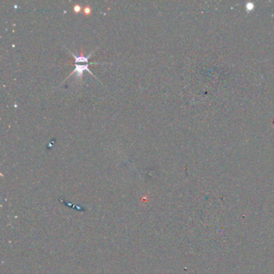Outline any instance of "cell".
<instances>
[{"instance_id":"cell-4","label":"cell","mask_w":274,"mask_h":274,"mask_svg":"<svg viewBox=\"0 0 274 274\" xmlns=\"http://www.w3.org/2000/svg\"><path fill=\"white\" fill-rule=\"evenodd\" d=\"M82 11V6L79 3H76L75 5L73 6V12H75L76 14H78Z\"/></svg>"},{"instance_id":"cell-3","label":"cell","mask_w":274,"mask_h":274,"mask_svg":"<svg viewBox=\"0 0 274 274\" xmlns=\"http://www.w3.org/2000/svg\"><path fill=\"white\" fill-rule=\"evenodd\" d=\"M92 9L89 5H86V6L83 8V13H84L85 15H90V14H92Z\"/></svg>"},{"instance_id":"cell-2","label":"cell","mask_w":274,"mask_h":274,"mask_svg":"<svg viewBox=\"0 0 274 274\" xmlns=\"http://www.w3.org/2000/svg\"><path fill=\"white\" fill-rule=\"evenodd\" d=\"M69 52L71 53V54H72V56H73V57L75 58V63H84V62H85L86 63H89V60L90 56H92V54H93V52H92L91 53H90V54H89V55L87 56H84V54H83V52H81V54H80V56H76L75 54H73V53L70 52V51H69Z\"/></svg>"},{"instance_id":"cell-1","label":"cell","mask_w":274,"mask_h":274,"mask_svg":"<svg viewBox=\"0 0 274 274\" xmlns=\"http://www.w3.org/2000/svg\"><path fill=\"white\" fill-rule=\"evenodd\" d=\"M89 63H86V64H77V63H75V69L73 70L71 73L69 74V76L67 77L69 78L71 76V75H73L74 73L76 74V79L77 80H82V76H83V73H84V71H87L88 72H89L90 74H92L93 76L95 78H97L95 76L93 75V73H92L90 69L89 68Z\"/></svg>"}]
</instances>
